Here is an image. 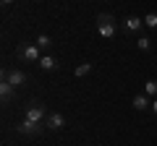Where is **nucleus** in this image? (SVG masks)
I'll return each instance as SVG.
<instances>
[{
    "label": "nucleus",
    "instance_id": "nucleus-1",
    "mask_svg": "<svg viewBox=\"0 0 157 146\" xmlns=\"http://www.w3.org/2000/svg\"><path fill=\"white\" fill-rule=\"evenodd\" d=\"M97 34H100L102 39H113L118 34V21L113 13H100L97 16Z\"/></svg>",
    "mask_w": 157,
    "mask_h": 146
},
{
    "label": "nucleus",
    "instance_id": "nucleus-2",
    "mask_svg": "<svg viewBox=\"0 0 157 146\" xmlns=\"http://www.w3.org/2000/svg\"><path fill=\"white\" fill-rule=\"evenodd\" d=\"M13 130H16L18 136H24V138H37V136H42L47 128H45V123H34V120L24 118L21 123H16V128H13Z\"/></svg>",
    "mask_w": 157,
    "mask_h": 146
},
{
    "label": "nucleus",
    "instance_id": "nucleus-3",
    "mask_svg": "<svg viewBox=\"0 0 157 146\" xmlns=\"http://www.w3.org/2000/svg\"><path fill=\"white\" fill-rule=\"evenodd\" d=\"M45 55V52L39 50L37 45H18L16 47V57L21 63H39V57Z\"/></svg>",
    "mask_w": 157,
    "mask_h": 146
},
{
    "label": "nucleus",
    "instance_id": "nucleus-4",
    "mask_svg": "<svg viewBox=\"0 0 157 146\" xmlns=\"http://www.w3.org/2000/svg\"><path fill=\"white\" fill-rule=\"evenodd\" d=\"M0 78H3V81H8L11 86H16V89H18V86H24V84L29 81V76H26L24 71H18V68H3Z\"/></svg>",
    "mask_w": 157,
    "mask_h": 146
},
{
    "label": "nucleus",
    "instance_id": "nucleus-5",
    "mask_svg": "<svg viewBox=\"0 0 157 146\" xmlns=\"http://www.w3.org/2000/svg\"><path fill=\"white\" fill-rule=\"evenodd\" d=\"M47 107L42 104V102H29V107H26V120H34V123H45V118H47Z\"/></svg>",
    "mask_w": 157,
    "mask_h": 146
},
{
    "label": "nucleus",
    "instance_id": "nucleus-6",
    "mask_svg": "<svg viewBox=\"0 0 157 146\" xmlns=\"http://www.w3.org/2000/svg\"><path fill=\"white\" fill-rule=\"evenodd\" d=\"M141 29H144V18H139V16H126L121 21V31H126V34H141Z\"/></svg>",
    "mask_w": 157,
    "mask_h": 146
},
{
    "label": "nucleus",
    "instance_id": "nucleus-7",
    "mask_svg": "<svg viewBox=\"0 0 157 146\" xmlns=\"http://www.w3.org/2000/svg\"><path fill=\"white\" fill-rule=\"evenodd\" d=\"M45 128L47 130H63L66 128V118H63L60 112H50L45 118Z\"/></svg>",
    "mask_w": 157,
    "mask_h": 146
},
{
    "label": "nucleus",
    "instance_id": "nucleus-8",
    "mask_svg": "<svg viewBox=\"0 0 157 146\" xmlns=\"http://www.w3.org/2000/svg\"><path fill=\"white\" fill-rule=\"evenodd\" d=\"M42 71H47V73H52V71H58L60 68V63H58V57L55 55H50V52H45V55L39 57V63H37Z\"/></svg>",
    "mask_w": 157,
    "mask_h": 146
},
{
    "label": "nucleus",
    "instance_id": "nucleus-9",
    "mask_svg": "<svg viewBox=\"0 0 157 146\" xmlns=\"http://www.w3.org/2000/svg\"><path fill=\"white\" fill-rule=\"evenodd\" d=\"M13 97H16V86H11L8 81H0V102L3 104H11Z\"/></svg>",
    "mask_w": 157,
    "mask_h": 146
},
{
    "label": "nucleus",
    "instance_id": "nucleus-10",
    "mask_svg": "<svg viewBox=\"0 0 157 146\" xmlns=\"http://www.w3.org/2000/svg\"><path fill=\"white\" fill-rule=\"evenodd\" d=\"M131 107H134L136 112H144V110H152V99L147 94H136L134 99H131Z\"/></svg>",
    "mask_w": 157,
    "mask_h": 146
},
{
    "label": "nucleus",
    "instance_id": "nucleus-11",
    "mask_svg": "<svg viewBox=\"0 0 157 146\" xmlns=\"http://www.w3.org/2000/svg\"><path fill=\"white\" fill-rule=\"evenodd\" d=\"M52 45H55V42H52L50 34H39V37H37V47H39L42 52H50V50H52Z\"/></svg>",
    "mask_w": 157,
    "mask_h": 146
},
{
    "label": "nucleus",
    "instance_id": "nucleus-12",
    "mask_svg": "<svg viewBox=\"0 0 157 146\" xmlns=\"http://www.w3.org/2000/svg\"><path fill=\"white\" fill-rule=\"evenodd\" d=\"M89 73H92V63H78V65L73 68V76H76V78H84Z\"/></svg>",
    "mask_w": 157,
    "mask_h": 146
},
{
    "label": "nucleus",
    "instance_id": "nucleus-13",
    "mask_svg": "<svg viewBox=\"0 0 157 146\" xmlns=\"http://www.w3.org/2000/svg\"><path fill=\"white\" fill-rule=\"evenodd\" d=\"M136 47H139L141 52H149L152 50V39H149V37H144V34H139V37H136Z\"/></svg>",
    "mask_w": 157,
    "mask_h": 146
},
{
    "label": "nucleus",
    "instance_id": "nucleus-14",
    "mask_svg": "<svg viewBox=\"0 0 157 146\" xmlns=\"http://www.w3.org/2000/svg\"><path fill=\"white\" fill-rule=\"evenodd\" d=\"M144 94L147 97H157V78H149L144 84Z\"/></svg>",
    "mask_w": 157,
    "mask_h": 146
},
{
    "label": "nucleus",
    "instance_id": "nucleus-15",
    "mask_svg": "<svg viewBox=\"0 0 157 146\" xmlns=\"http://www.w3.org/2000/svg\"><path fill=\"white\" fill-rule=\"evenodd\" d=\"M144 26H147V29H157V13H155V11L144 16Z\"/></svg>",
    "mask_w": 157,
    "mask_h": 146
},
{
    "label": "nucleus",
    "instance_id": "nucleus-16",
    "mask_svg": "<svg viewBox=\"0 0 157 146\" xmlns=\"http://www.w3.org/2000/svg\"><path fill=\"white\" fill-rule=\"evenodd\" d=\"M152 112L157 115V97H155V99H152Z\"/></svg>",
    "mask_w": 157,
    "mask_h": 146
},
{
    "label": "nucleus",
    "instance_id": "nucleus-17",
    "mask_svg": "<svg viewBox=\"0 0 157 146\" xmlns=\"http://www.w3.org/2000/svg\"><path fill=\"white\" fill-rule=\"evenodd\" d=\"M0 3H3V5H11V3H13V0H0Z\"/></svg>",
    "mask_w": 157,
    "mask_h": 146
}]
</instances>
